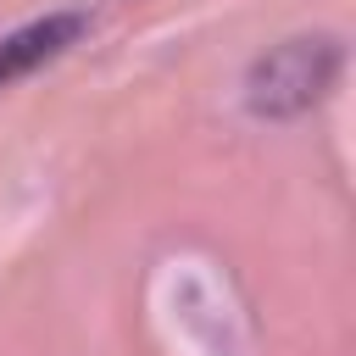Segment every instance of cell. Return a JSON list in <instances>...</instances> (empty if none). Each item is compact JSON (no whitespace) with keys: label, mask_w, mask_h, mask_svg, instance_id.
<instances>
[{"label":"cell","mask_w":356,"mask_h":356,"mask_svg":"<svg viewBox=\"0 0 356 356\" xmlns=\"http://www.w3.org/2000/svg\"><path fill=\"white\" fill-rule=\"evenodd\" d=\"M83 28V17H44V22H28L22 33L0 39V83H11L17 72L50 61L61 44H72V33Z\"/></svg>","instance_id":"1"}]
</instances>
